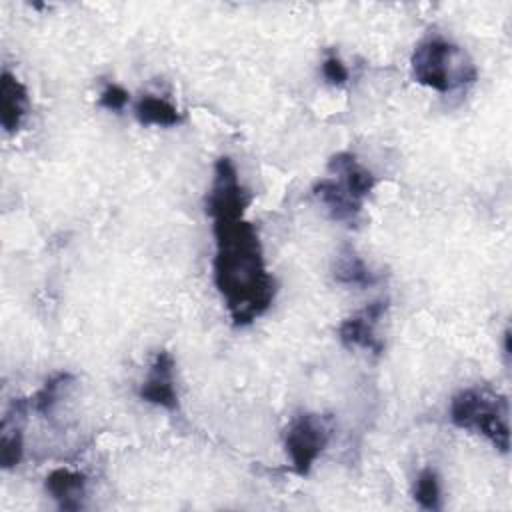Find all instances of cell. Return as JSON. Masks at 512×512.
<instances>
[{
	"mask_svg": "<svg viewBox=\"0 0 512 512\" xmlns=\"http://www.w3.org/2000/svg\"><path fill=\"white\" fill-rule=\"evenodd\" d=\"M328 172L336 176V180L348 190L356 200H364L372 188L376 186L374 174L358 162V158L350 152H338L328 160Z\"/></svg>",
	"mask_w": 512,
	"mask_h": 512,
	"instance_id": "obj_8",
	"label": "cell"
},
{
	"mask_svg": "<svg viewBox=\"0 0 512 512\" xmlns=\"http://www.w3.org/2000/svg\"><path fill=\"white\" fill-rule=\"evenodd\" d=\"M330 438L328 418L318 414H300L286 428L284 448L298 476H306Z\"/></svg>",
	"mask_w": 512,
	"mask_h": 512,
	"instance_id": "obj_4",
	"label": "cell"
},
{
	"mask_svg": "<svg viewBox=\"0 0 512 512\" xmlns=\"http://www.w3.org/2000/svg\"><path fill=\"white\" fill-rule=\"evenodd\" d=\"M28 108V94L24 84L10 74L8 70L2 72L0 80V124L6 132H16L26 116Z\"/></svg>",
	"mask_w": 512,
	"mask_h": 512,
	"instance_id": "obj_10",
	"label": "cell"
},
{
	"mask_svg": "<svg viewBox=\"0 0 512 512\" xmlns=\"http://www.w3.org/2000/svg\"><path fill=\"white\" fill-rule=\"evenodd\" d=\"M508 412L506 396L488 388H466L458 392L450 404V420L454 426L482 434L504 454L510 448Z\"/></svg>",
	"mask_w": 512,
	"mask_h": 512,
	"instance_id": "obj_3",
	"label": "cell"
},
{
	"mask_svg": "<svg viewBox=\"0 0 512 512\" xmlns=\"http://www.w3.org/2000/svg\"><path fill=\"white\" fill-rule=\"evenodd\" d=\"M216 254L214 284L236 326L262 316L274 300V280L266 270L254 224L244 216L212 220Z\"/></svg>",
	"mask_w": 512,
	"mask_h": 512,
	"instance_id": "obj_1",
	"label": "cell"
},
{
	"mask_svg": "<svg viewBox=\"0 0 512 512\" xmlns=\"http://www.w3.org/2000/svg\"><path fill=\"white\" fill-rule=\"evenodd\" d=\"M312 192L326 206V210L330 212V216L334 220L348 222V224L356 222V218L362 210V202L356 200L354 196H350L348 190L336 178L318 180L314 184Z\"/></svg>",
	"mask_w": 512,
	"mask_h": 512,
	"instance_id": "obj_9",
	"label": "cell"
},
{
	"mask_svg": "<svg viewBox=\"0 0 512 512\" xmlns=\"http://www.w3.org/2000/svg\"><path fill=\"white\" fill-rule=\"evenodd\" d=\"M134 114L138 122L146 126H176L182 122V114L174 104L152 94H144L136 102Z\"/></svg>",
	"mask_w": 512,
	"mask_h": 512,
	"instance_id": "obj_12",
	"label": "cell"
},
{
	"mask_svg": "<svg viewBox=\"0 0 512 512\" xmlns=\"http://www.w3.org/2000/svg\"><path fill=\"white\" fill-rule=\"evenodd\" d=\"M8 418L14 420V426L2 424V436H0V462L4 468H14L22 460L24 442H22V430L16 426V410L10 406Z\"/></svg>",
	"mask_w": 512,
	"mask_h": 512,
	"instance_id": "obj_15",
	"label": "cell"
},
{
	"mask_svg": "<svg viewBox=\"0 0 512 512\" xmlns=\"http://www.w3.org/2000/svg\"><path fill=\"white\" fill-rule=\"evenodd\" d=\"M410 64L416 82L442 94L476 80V68L466 52L436 34L414 48Z\"/></svg>",
	"mask_w": 512,
	"mask_h": 512,
	"instance_id": "obj_2",
	"label": "cell"
},
{
	"mask_svg": "<svg viewBox=\"0 0 512 512\" xmlns=\"http://www.w3.org/2000/svg\"><path fill=\"white\" fill-rule=\"evenodd\" d=\"M138 394L142 400L162 406L166 410L178 408V394L174 388V360L170 352H156V356L150 362L148 376L144 378Z\"/></svg>",
	"mask_w": 512,
	"mask_h": 512,
	"instance_id": "obj_7",
	"label": "cell"
},
{
	"mask_svg": "<svg viewBox=\"0 0 512 512\" xmlns=\"http://www.w3.org/2000/svg\"><path fill=\"white\" fill-rule=\"evenodd\" d=\"M74 380L72 374L68 372H58L52 378L44 382V386L30 398V408L38 414H50L52 408L58 404L62 390Z\"/></svg>",
	"mask_w": 512,
	"mask_h": 512,
	"instance_id": "obj_14",
	"label": "cell"
},
{
	"mask_svg": "<svg viewBox=\"0 0 512 512\" xmlns=\"http://www.w3.org/2000/svg\"><path fill=\"white\" fill-rule=\"evenodd\" d=\"M130 100V94L118 86V84H108L102 94H100V106L106 110H122Z\"/></svg>",
	"mask_w": 512,
	"mask_h": 512,
	"instance_id": "obj_18",
	"label": "cell"
},
{
	"mask_svg": "<svg viewBox=\"0 0 512 512\" xmlns=\"http://www.w3.org/2000/svg\"><path fill=\"white\" fill-rule=\"evenodd\" d=\"M414 498L426 510H438L440 508V482H438V474L432 468H424L418 474L416 488H414Z\"/></svg>",
	"mask_w": 512,
	"mask_h": 512,
	"instance_id": "obj_16",
	"label": "cell"
},
{
	"mask_svg": "<svg viewBox=\"0 0 512 512\" xmlns=\"http://www.w3.org/2000/svg\"><path fill=\"white\" fill-rule=\"evenodd\" d=\"M384 310L386 300H376L354 316L346 318L338 330L342 344L348 348H362L372 354H380L384 350V342L376 336V324L382 318Z\"/></svg>",
	"mask_w": 512,
	"mask_h": 512,
	"instance_id": "obj_6",
	"label": "cell"
},
{
	"mask_svg": "<svg viewBox=\"0 0 512 512\" xmlns=\"http://www.w3.org/2000/svg\"><path fill=\"white\" fill-rule=\"evenodd\" d=\"M322 74L334 86H342L348 80V68L342 64V60L336 54H330V56L324 58Z\"/></svg>",
	"mask_w": 512,
	"mask_h": 512,
	"instance_id": "obj_17",
	"label": "cell"
},
{
	"mask_svg": "<svg viewBox=\"0 0 512 512\" xmlns=\"http://www.w3.org/2000/svg\"><path fill=\"white\" fill-rule=\"evenodd\" d=\"M46 490L62 510H78L86 494V476L78 470L56 468L46 476Z\"/></svg>",
	"mask_w": 512,
	"mask_h": 512,
	"instance_id": "obj_11",
	"label": "cell"
},
{
	"mask_svg": "<svg viewBox=\"0 0 512 512\" xmlns=\"http://www.w3.org/2000/svg\"><path fill=\"white\" fill-rule=\"evenodd\" d=\"M250 196L238 180L236 166L228 156L218 158L214 166V178L206 196V214L214 218L244 216Z\"/></svg>",
	"mask_w": 512,
	"mask_h": 512,
	"instance_id": "obj_5",
	"label": "cell"
},
{
	"mask_svg": "<svg viewBox=\"0 0 512 512\" xmlns=\"http://www.w3.org/2000/svg\"><path fill=\"white\" fill-rule=\"evenodd\" d=\"M334 278L350 286H372L376 282L374 272L364 264V260L352 250L344 248L334 262Z\"/></svg>",
	"mask_w": 512,
	"mask_h": 512,
	"instance_id": "obj_13",
	"label": "cell"
}]
</instances>
